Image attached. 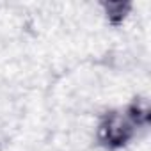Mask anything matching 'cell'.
<instances>
[{"instance_id":"1","label":"cell","mask_w":151,"mask_h":151,"mask_svg":"<svg viewBox=\"0 0 151 151\" xmlns=\"http://www.w3.org/2000/svg\"><path fill=\"white\" fill-rule=\"evenodd\" d=\"M146 119H147V110L137 105L132 107L126 114H112L101 124L100 139L107 146H121L130 139L133 128L146 123Z\"/></svg>"}]
</instances>
